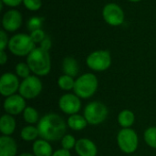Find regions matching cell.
<instances>
[{
  "label": "cell",
  "mask_w": 156,
  "mask_h": 156,
  "mask_svg": "<svg viewBox=\"0 0 156 156\" xmlns=\"http://www.w3.org/2000/svg\"><path fill=\"white\" fill-rule=\"evenodd\" d=\"M39 137L48 142H58L67 132V122L57 113H47L42 116L37 124Z\"/></svg>",
  "instance_id": "cell-1"
},
{
  "label": "cell",
  "mask_w": 156,
  "mask_h": 156,
  "mask_svg": "<svg viewBox=\"0 0 156 156\" xmlns=\"http://www.w3.org/2000/svg\"><path fill=\"white\" fill-rule=\"evenodd\" d=\"M27 63L30 68L33 75L44 77L49 74L51 70V58L49 52L36 47L27 57Z\"/></svg>",
  "instance_id": "cell-2"
},
{
  "label": "cell",
  "mask_w": 156,
  "mask_h": 156,
  "mask_svg": "<svg viewBox=\"0 0 156 156\" xmlns=\"http://www.w3.org/2000/svg\"><path fill=\"white\" fill-rule=\"evenodd\" d=\"M99 80L95 74L87 72L79 76L75 80L74 93L81 100H88L91 98L98 90Z\"/></svg>",
  "instance_id": "cell-3"
},
{
  "label": "cell",
  "mask_w": 156,
  "mask_h": 156,
  "mask_svg": "<svg viewBox=\"0 0 156 156\" xmlns=\"http://www.w3.org/2000/svg\"><path fill=\"white\" fill-rule=\"evenodd\" d=\"M9 51L16 57H27L36 48V43L32 40L30 35L18 33L9 38Z\"/></svg>",
  "instance_id": "cell-4"
},
{
  "label": "cell",
  "mask_w": 156,
  "mask_h": 156,
  "mask_svg": "<svg viewBox=\"0 0 156 156\" xmlns=\"http://www.w3.org/2000/svg\"><path fill=\"white\" fill-rule=\"evenodd\" d=\"M109 114L107 106L99 101L89 102L83 111V115L90 125H100L105 122Z\"/></svg>",
  "instance_id": "cell-5"
},
{
  "label": "cell",
  "mask_w": 156,
  "mask_h": 156,
  "mask_svg": "<svg viewBox=\"0 0 156 156\" xmlns=\"http://www.w3.org/2000/svg\"><path fill=\"white\" fill-rule=\"evenodd\" d=\"M117 144L119 149L126 154L135 153L139 146L137 133L132 128H122L117 134Z\"/></svg>",
  "instance_id": "cell-6"
},
{
  "label": "cell",
  "mask_w": 156,
  "mask_h": 156,
  "mask_svg": "<svg viewBox=\"0 0 156 156\" xmlns=\"http://www.w3.org/2000/svg\"><path fill=\"white\" fill-rule=\"evenodd\" d=\"M89 69L96 72H102L110 69L112 65V56L108 50L99 49L91 52L86 58Z\"/></svg>",
  "instance_id": "cell-7"
},
{
  "label": "cell",
  "mask_w": 156,
  "mask_h": 156,
  "mask_svg": "<svg viewBox=\"0 0 156 156\" xmlns=\"http://www.w3.org/2000/svg\"><path fill=\"white\" fill-rule=\"evenodd\" d=\"M43 90V84L39 77L36 75H30L29 77L22 80L18 90L20 94L26 100H34L37 98Z\"/></svg>",
  "instance_id": "cell-8"
},
{
  "label": "cell",
  "mask_w": 156,
  "mask_h": 156,
  "mask_svg": "<svg viewBox=\"0 0 156 156\" xmlns=\"http://www.w3.org/2000/svg\"><path fill=\"white\" fill-rule=\"evenodd\" d=\"M102 17L104 21L112 27H118L124 22V11L116 3H108L102 8Z\"/></svg>",
  "instance_id": "cell-9"
},
{
  "label": "cell",
  "mask_w": 156,
  "mask_h": 156,
  "mask_svg": "<svg viewBox=\"0 0 156 156\" xmlns=\"http://www.w3.org/2000/svg\"><path fill=\"white\" fill-rule=\"evenodd\" d=\"M81 99L75 93H65L58 99V107L60 111L67 115L79 113L81 109Z\"/></svg>",
  "instance_id": "cell-10"
},
{
  "label": "cell",
  "mask_w": 156,
  "mask_h": 156,
  "mask_svg": "<svg viewBox=\"0 0 156 156\" xmlns=\"http://www.w3.org/2000/svg\"><path fill=\"white\" fill-rule=\"evenodd\" d=\"M20 87L19 78L12 72H5L0 78V94L3 97H9L16 94Z\"/></svg>",
  "instance_id": "cell-11"
},
{
  "label": "cell",
  "mask_w": 156,
  "mask_h": 156,
  "mask_svg": "<svg viewBox=\"0 0 156 156\" xmlns=\"http://www.w3.org/2000/svg\"><path fill=\"white\" fill-rule=\"evenodd\" d=\"M26 99L23 98L20 94H14L9 97H6L3 102V109L5 113L12 116H16L23 113L24 110L27 107Z\"/></svg>",
  "instance_id": "cell-12"
},
{
  "label": "cell",
  "mask_w": 156,
  "mask_h": 156,
  "mask_svg": "<svg viewBox=\"0 0 156 156\" xmlns=\"http://www.w3.org/2000/svg\"><path fill=\"white\" fill-rule=\"evenodd\" d=\"M23 22L22 14L16 9L7 10L2 17V27L6 32H15L18 30Z\"/></svg>",
  "instance_id": "cell-13"
},
{
  "label": "cell",
  "mask_w": 156,
  "mask_h": 156,
  "mask_svg": "<svg viewBox=\"0 0 156 156\" xmlns=\"http://www.w3.org/2000/svg\"><path fill=\"white\" fill-rule=\"evenodd\" d=\"M75 152L79 156H97L98 147L93 141L88 138H80L77 140Z\"/></svg>",
  "instance_id": "cell-14"
},
{
  "label": "cell",
  "mask_w": 156,
  "mask_h": 156,
  "mask_svg": "<svg viewBox=\"0 0 156 156\" xmlns=\"http://www.w3.org/2000/svg\"><path fill=\"white\" fill-rule=\"evenodd\" d=\"M17 144L11 136L0 137V156H16Z\"/></svg>",
  "instance_id": "cell-15"
},
{
  "label": "cell",
  "mask_w": 156,
  "mask_h": 156,
  "mask_svg": "<svg viewBox=\"0 0 156 156\" xmlns=\"http://www.w3.org/2000/svg\"><path fill=\"white\" fill-rule=\"evenodd\" d=\"M32 152L35 156H52L54 153L50 142L41 138L33 142Z\"/></svg>",
  "instance_id": "cell-16"
},
{
  "label": "cell",
  "mask_w": 156,
  "mask_h": 156,
  "mask_svg": "<svg viewBox=\"0 0 156 156\" xmlns=\"http://www.w3.org/2000/svg\"><path fill=\"white\" fill-rule=\"evenodd\" d=\"M16 127V122L14 116L5 113L1 116L0 119V132L2 135L5 136H11Z\"/></svg>",
  "instance_id": "cell-17"
},
{
  "label": "cell",
  "mask_w": 156,
  "mask_h": 156,
  "mask_svg": "<svg viewBox=\"0 0 156 156\" xmlns=\"http://www.w3.org/2000/svg\"><path fill=\"white\" fill-rule=\"evenodd\" d=\"M62 71L64 74L71 76L73 78L77 77L80 72L79 63L73 57L68 56L62 60Z\"/></svg>",
  "instance_id": "cell-18"
},
{
  "label": "cell",
  "mask_w": 156,
  "mask_h": 156,
  "mask_svg": "<svg viewBox=\"0 0 156 156\" xmlns=\"http://www.w3.org/2000/svg\"><path fill=\"white\" fill-rule=\"evenodd\" d=\"M88 122L85 119L84 115H80V113H76L73 115H69V118L67 119V125L68 127L75 132H80L84 130L87 125Z\"/></svg>",
  "instance_id": "cell-19"
},
{
  "label": "cell",
  "mask_w": 156,
  "mask_h": 156,
  "mask_svg": "<svg viewBox=\"0 0 156 156\" xmlns=\"http://www.w3.org/2000/svg\"><path fill=\"white\" fill-rule=\"evenodd\" d=\"M117 121L122 128H132L135 122V115L133 111L125 109L119 112Z\"/></svg>",
  "instance_id": "cell-20"
},
{
  "label": "cell",
  "mask_w": 156,
  "mask_h": 156,
  "mask_svg": "<svg viewBox=\"0 0 156 156\" xmlns=\"http://www.w3.org/2000/svg\"><path fill=\"white\" fill-rule=\"evenodd\" d=\"M20 137L25 142H35L39 137L38 129L35 125H26L20 131Z\"/></svg>",
  "instance_id": "cell-21"
},
{
  "label": "cell",
  "mask_w": 156,
  "mask_h": 156,
  "mask_svg": "<svg viewBox=\"0 0 156 156\" xmlns=\"http://www.w3.org/2000/svg\"><path fill=\"white\" fill-rule=\"evenodd\" d=\"M22 114H23L24 121L29 125L37 124L40 120L38 112L34 107H31V106H27Z\"/></svg>",
  "instance_id": "cell-22"
},
{
  "label": "cell",
  "mask_w": 156,
  "mask_h": 156,
  "mask_svg": "<svg viewBox=\"0 0 156 156\" xmlns=\"http://www.w3.org/2000/svg\"><path fill=\"white\" fill-rule=\"evenodd\" d=\"M75 79L71 76L63 74L58 79V86L60 90L65 91H69L74 90L75 86Z\"/></svg>",
  "instance_id": "cell-23"
},
{
  "label": "cell",
  "mask_w": 156,
  "mask_h": 156,
  "mask_svg": "<svg viewBox=\"0 0 156 156\" xmlns=\"http://www.w3.org/2000/svg\"><path fill=\"white\" fill-rule=\"evenodd\" d=\"M144 139L149 147L156 150V126H150L144 131Z\"/></svg>",
  "instance_id": "cell-24"
},
{
  "label": "cell",
  "mask_w": 156,
  "mask_h": 156,
  "mask_svg": "<svg viewBox=\"0 0 156 156\" xmlns=\"http://www.w3.org/2000/svg\"><path fill=\"white\" fill-rule=\"evenodd\" d=\"M15 71H16V74L18 78L24 80L27 77H29L31 74V70H30V68L29 66L27 65V62H19L16 65V68H15Z\"/></svg>",
  "instance_id": "cell-25"
},
{
  "label": "cell",
  "mask_w": 156,
  "mask_h": 156,
  "mask_svg": "<svg viewBox=\"0 0 156 156\" xmlns=\"http://www.w3.org/2000/svg\"><path fill=\"white\" fill-rule=\"evenodd\" d=\"M77 144V140L76 138L71 135V134H65L62 139L60 140V144H61V148L66 149L68 151H70L72 149H75Z\"/></svg>",
  "instance_id": "cell-26"
},
{
  "label": "cell",
  "mask_w": 156,
  "mask_h": 156,
  "mask_svg": "<svg viewBox=\"0 0 156 156\" xmlns=\"http://www.w3.org/2000/svg\"><path fill=\"white\" fill-rule=\"evenodd\" d=\"M43 22H44V18L43 17H40V16H32L30 17L27 22V29L32 32L34 30H37V29H39L42 27V25H43Z\"/></svg>",
  "instance_id": "cell-27"
},
{
  "label": "cell",
  "mask_w": 156,
  "mask_h": 156,
  "mask_svg": "<svg viewBox=\"0 0 156 156\" xmlns=\"http://www.w3.org/2000/svg\"><path fill=\"white\" fill-rule=\"evenodd\" d=\"M24 6L32 12L38 11L42 6V1L41 0H23Z\"/></svg>",
  "instance_id": "cell-28"
},
{
  "label": "cell",
  "mask_w": 156,
  "mask_h": 156,
  "mask_svg": "<svg viewBox=\"0 0 156 156\" xmlns=\"http://www.w3.org/2000/svg\"><path fill=\"white\" fill-rule=\"evenodd\" d=\"M30 37H31L32 40L35 43H38L39 44L47 36H46L45 31L42 28H39V29H37V30H34V31L30 32Z\"/></svg>",
  "instance_id": "cell-29"
},
{
  "label": "cell",
  "mask_w": 156,
  "mask_h": 156,
  "mask_svg": "<svg viewBox=\"0 0 156 156\" xmlns=\"http://www.w3.org/2000/svg\"><path fill=\"white\" fill-rule=\"evenodd\" d=\"M8 43H9V38L7 37L6 31L2 29L0 31V51H4L5 48L8 47Z\"/></svg>",
  "instance_id": "cell-30"
},
{
  "label": "cell",
  "mask_w": 156,
  "mask_h": 156,
  "mask_svg": "<svg viewBox=\"0 0 156 156\" xmlns=\"http://www.w3.org/2000/svg\"><path fill=\"white\" fill-rule=\"evenodd\" d=\"M39 47H40L41 48L45 49V50L49 51V49H50L51 47H52V41H51V39L47 36V37L39 43Z\"/></svg>",
  "instance_id": "cell-31"
},
{
  "label": "cell",
  "mask_w": 156,
  "mask_h": 156,
  "mask_svg": "<svg viewBox=\"0 0 156 156\" xmlns=\"http://www.w3.org/2000/svg\"><path fill=\"white\" fill-rule=\"evenodd\" d=\"M1 2L6 5V6H9V7H16V6H18L20 4L23 3V0H1Z\"/></svg>",
  "instance_id": "cell-32"
},
{
  "label": "cell",
  "mask_w": 156,
  "mask_h": 156,
  "mask_svg": "<svg viewBox=\"0 0 156 156\" xmlns=\"http://www.w3.org/2000/svg\"><path fill=\"white\" fill-rule=\"evenodd\" d=\"M52 156H71V154H70V151L60 148V149H58V150L54 151Z\"/></svg>",
  "instance_id": "cell-33"
},
{
  "label": "cell",
  "mask_w": 156,
  "mask_h": 156,
  "mask_svg": "<svg viewBox=\"0 0 156 156\" xmlns=\"http://www.w3.org/2000/svg\"><path fill=\"white\" fill-rule=\"evenodd\" d=\"M7 54L4 51H0V64L2 66H4L6 62H7Z\"/></svg>",
  "instance_id": "cell-34"
},
{
  "label": "cell",
  "mask_w": 156,
  "mask_h": 156,
  "mask_svg": "<svg viewBox=\"0 0 156 156\" xmlns=\"http://www.w3.org/2000/svg\"><path fill=\"white\" fill-rule=\"evenodd\" d=\"M17 156H35L33 154H30V153H22L20 154L19 155Z\"/></svg>",
  "instance_id": "cell-35"
},
{
  "label": "cell",
  "mask_w": 156,
  "mask_h": 156,
  "mask_svg": "<svg viewBox=\"0 0 156 156\" xmlns=\"http://www.w3.org/2000/svg\"><path fill=\"white\" fill-rule=\"evenodd\" d=\"M129 2H132V3H137V2H141L142 0H128Z\"/></svg>",
  "instance_id": "cell-36"
}]
</instances>
